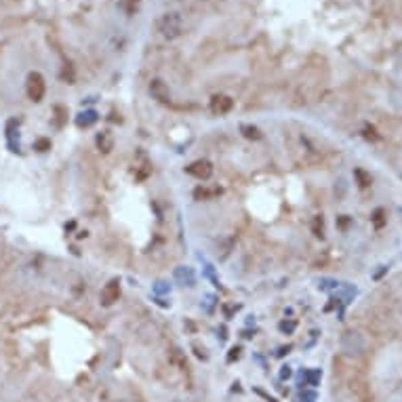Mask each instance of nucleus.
Returning a JSON list of instances; mask_svg holds the SVG:
<instances>
[{
  "mask_svg": "<svg viewBox=\"0 0 402 402\" xmlns=\"http://www.w3.org/2000/svg\"><path fill=\"white\" fill-rule=\"evenodd\" d=\"M175 276H177L179 282H183V286H194V282H196V276L190 267H179L175 272Z\"/></svg>",
  "mask_w": 402,
  "mask_h": 402,
  "instance_id": "9",
  "label": "nucleus"
},
{
  "mask_svg": "<svg viewBox=\"0 0 402 402\" xmlns=\"http://www.w3.org/2000/svg\"><path fill=\"white\" fill-rule=\"evenodd\" d=\"M209 108H211V112L215 114V116H223V114H229V112H232L234 99L227 97V95H213Z\"/></svg>",
  "mask_w": 402,
  "mask_h": 402,
  "instance_id": "6",
  "label": "nucleus"
},
{
  "mask_svg": "<svg viewBox=\"0 0 402 402\" xmlns=\"http://www.w3.org/2000/svg\"><path fill=\"white\" fill-rule=\"evenodd\" d=\"M25 93H27V99L34 104H40L42 99L47 95V82H45V76L40 74V72H30L25 78Z\"/></svg>",
  "mask_w": 402,
  "mask_h": 402,
  "instance_id": "2",
  "label": "nucleus"
},
{
  "mask_svg": "<svg viewBox=\"0 0 402 402\" xmlns=\"http://www.w3.org/2000/svg\"><path fill=\"white\" fill-rule=\"evenodd\" d=\"M97 122V112H93V110H89V112H82V114H78V120H76V124L82 128H87V126H91V124H95Z\"/></svg>",
  "mask_w": 402,
  "mask_h": 402,
  "instance_id": "10",
  "label": "nucleus"
},
{
  "mask_svg": "<svg viewBox=\"0 0 402 402\" xmlns=\"http://www.w3.org/2000/svg\"><path fill=\"white\" fill-rule=\"evenodd\" d=\"M381 217H383V209H377V211H375V219H373L377 227H381V225H383V219H381Z\"/></svg>",
  "mask_w": 402,
  "mask_h": 402,
  "instance_id": "16",
  "label": "nucleus"
},
{
  "mask_svg": "<svg viewBox=\"0 0 402 402\" xmlns=\"http://www.w3.org/2000/svg\"><path fill=\"white\" fill-rule=\"evenodd\" d=\"M34 150H38V152H47V150H51V141H49V139H38V141H36V146H34Z\"/></svg>",
  "mask_w": 402,
  "mask_h": 402,
  "instance_id": "14",
  "label": "nucleus"
},
{
  "mask_svg": "<svg viewBox=\"0 0 402 402\" xmlns=\"http://www.w3.org/2000/svg\"><path fill=\"white\" fill-rule=\"evenodd\" d=\"M118 299H120V280L114 278L102 289V293H99V301H102V306L110 308V306L116 304Z\"/></svg>",
  "mask_w": 402,
  "mask_h": 402,
  "instance_id": "4",
  "label": "nucleus"
},
{
  "mask_svg": "<svg viewBox=\"0 0 402 402\" xmlns=\"http://www.w3.org/2000/svg\"><path fill=\"white\" fill-rule=\"evenodd\" d=\"M95 143H97L99 152H104V154H110L114 150V137H112L110 131H102V133H99L97 139H95Z\"/></svg>",
  "mask_w": 402,
  "mask_h": 402,
  "instance_id": "8",
  "label": "nucleus"
},
{
  "mask_svg": "<svg viewBox=\"0 0 402 402\" xmlns=\"http://www.w3.org/2000/svg\"><path fill=\"white\" fill-rule=\"evenodd\" d=\"M120 11L126 15H135V11L139 9V0H120Z\"/></svg>",
  "mask_w": 402,
  "mask_h": 402,
  "instance_id": "11",
  "label": "nucleus"
},
{
  "mask_svg": "<svg viewBox=\"0 0 402 402\" xmlns=\"http://www.w3.org/2000/svg\"><path fill=\"white\" fill-rule=\"evenodd\" d=\"M320 377H322L320 371H306V379L310 381V385H316L320 381Z\"/></svg>",
  "mask_w": 402,
  "mask_h": 402,
  "instance_id": "13",
  "label": "nucleus"
},
{
  "mask_svg": "<svg viewBox=\"0 0 402 402\" xmlns=\"http://www.w3.org/2000/svg\"><path fill=\"white\" fill-rule=\"evenodd\" d=\"M293 328H295V322H289V324L282 322V324H280V331H284V333H291Z\"/></svg>",
  "mask_w": 402,
  "mask_h": 402,
  "instance_id": "17",
  "label": "nucleus"
},
{
  "mask_svg": "<svg viewBox=\"0 0 402 402\" xmlns=\"http://www.w3.org/2000/svg\"><path fill=\"white\" fill-rule=\"evenodd\" d=\"M240 131H242V135H245L247 139H261V131H259L257 126L242 124V126H240Z\"/></svg>",
  "mask_w": 402,
  "mask_h": 402,
  "instance_id": "12",
  "label": "nucleus"
},
{
  "mask_svg": "<svg viewBox=\"0 0 402 402\" xmlns=\"http://www.w3.org/2000/svg\"><path fill=\"white\" fill-rule=\"evenodd\" d=\"M291 377V368L289 366H282V371H280V379H289Z\"/></svg>",
  "mask_w": 402,
  "mask_h": 402,
  "instance_id": "18",
  "label": "nucleus"
},
{
  "mask_svg": "<svg viewBox=\"0 0 402 402\" xmlns=\"http://www.w3.org/2000/svg\"><path fill=\"white\" fill-rule=\"evenodd\" d=\"M158 32H160L166 40H175L181 36L183 32V19L179 13H164V15L158 19Z\"/></svg>",
  "mask_w": 402,
  "mask_h": 402,
  "instance_id": "1",
  "label": "nucleus"
},
{
  "mask_svg": "<svg viewBox=\"0 0 402 402\" xmlns=\"http://www.w3.org/2000/svg\"><path fill=\"white\" fill-rule=\"evenodd\" d=\"M148 91H150L152 99H156V102H160V104H169V102H171V91H169V87H166V82L160 80V78H154V80L150 82Z\"/></svg>",
  "mask_w": 402,
  "mask_h": 402,
  "instance_id": "7",
  "label": "nucleus"
},
{
  "mask_svg": "<svg viewBox=\"0 0 402 402\" xmlns=\"http://www.w3.org/2000/svg\"><path fill=\"white\" fill-rule=\"evenodd\" d=\"M299 402H316V394L314 392H304L299 396Z\"/></svg>",
  "mask_w": 402,
  "mask_h": 402,
  "instance_id": "15",
  "label": "nucleus"
},
{
  "mask_svg": "<svg viewBox=\"0 0 402 402\" xmlns=\"http://www.w3.org/2000/svg\"><path fill=\"white\" fill-rule=\"evenodd\" d=\"M341 350L346 356H360L366 350V339L358 331H348L341 337Z\"/></svg>",
  "mask_w": 402,
  "mask_h": 402,
  "instance_id": "3",
  "label": "nucleus"
},
{
  "mask_svg": "<svg viewBox=\"0 0 402 402\" xmlns=\"http://www.w3.org/2000/svg\"><path fill=\"white\" fill-rule=\"evenodd\" d=\"M185 173L192 175V177L198 179V181H207V179H211V175H213V164H211L209 160H194L192 164L185 166Z\"/></svg>",
  "mask_w": 402,
  "mask_h": 402,
  "instance_id": "5",
  "label": "nucleus"
}]
</instances>
